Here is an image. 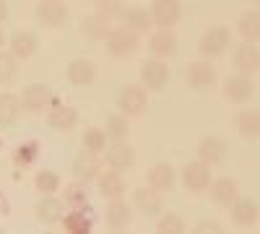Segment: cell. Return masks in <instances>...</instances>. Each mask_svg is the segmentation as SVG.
Returning a JSON list of instances; mask_svg holds the SVG:
<instances>
[{"label": "cell", "instance_id": "2", "mask_svg": "<svg viewBox=\"0 0 260 234\" xmlns=\"http://www.w3.org/2000/svg\"><path fill=\"white\" fill-rule=\"evenodd\" d=\"M232 45V31L226 26H211L201 34L198 39V50L206 55V57H216L226 52V47Z\"/></svg>", "mask_w": 260, "mask_h": 234}, {"label": "cell", "instance_id": "42", "mask_svg": "<svg viewBox=\"0 0 260 234\" xmlns=\"http://www.w3.org/2000/svg\"><path fill=\"white\" fill-rule=\"evenodd\" d=\"M110 234H130V231H122V229H115V231H110Z\"/></svg>", "mask_w": 260, "mask_h": 234}, {"label": "cell", "instance_id": "44", "mask_svg": "<svg viewBox=\"0 0 260 234\" xmlns=\"http://www.w3.org/2000/svg\"><path fill=\"white\" fill-rule=\"evenodd\" d=\"M0 234H6V229H0Z\"/></svg>", "mask_w": 260, "mask_h": 234}, {"label": "cell", "instance_id": "32", "mask_svg": "<svg viewBox=\"0 0 260 234\" xmlns=\"http://www.w3.org/2000/svg\"><path fill=\"white\" fill-rule=\"evenodd\" d=\"M104 136L107 138H115V143H122L127 136H130V122L125 115H112L107 120V127H104Z\"/></svg>", "mask_w": 260, "mask_h": 234}, {"label": "cell", "instance_id": "3", "mask_svg": "<svg viewBox=\"0 0 260 234\" xmlns=\"http://www.w3.org/2000/svg\"><path fill=\"white\" fill-rule=\"evenodd\" d=\"M167 81H169V65L161 60H146L143 65H141V83H143V91H159L167 86Z\"/></svg>", "mask_w": 260, "mask_h": 234}, {"label": "cell", "instance_id": "36", "mask_svg": "<svg viewBox=\"0 0 260 234\" xmlns=\"http://www.w3.org/2000/svg\"><path fill=\"white\" fill-rule=\"evenodd\" d=\"M65 203L73 206L76 211H81L86 203H89V187H86L83 182H71L68 187H65Z\"/></svg>", "mask_w": 260, "mask_h": 234}, {"label": "cell", "instance_id": "13", "mask_svg": "<svg viewBox=\"0 0 260 234\" xmlns=\"http://www.w3.org/2000/svg\"><path fill=\"white\" fill-rule=\"evenodd\" d=\"M99 169H102V161L99 156L89 154V151H81L76 159H73V175L78 182H89V180H96L99 177Z\"/></svg>", "mask_w": 260, "mask_h": 234}, {"label": "cell", "instance_id": "41", "mask_svg": "<svg viewBox=\"0 0 260 234\" xmlns=\"http://www.w3.org/2000/svg\"><path fill=\"white\" fill-rule=\"evenodd\" d=\"M6 16H8V6L3 3V0H0V21H3Z\"/></svg>", "mask_w": 260, "mask_h": 234}, {"label": "cell", "instance_id": "9", "mask_svg": "<svg viewBox=\"0 0 260 234\" xmlns=\"http://www.w3.org/2000/svg\"><path fill=\"white\" fill-rule=\"evenodd\" d=\"M68 18V8L65 3H57V0H47V3H39L37 6V21L45 29H57L65 24Z\"/></svg>", "mask_w": 260, "mask_h": 234}, {"label": "cell", "instance_id": "5", "mask_svg": "<svg viewBox=\"0 0 260 234\" xmlns=\"http://www.w3.org/2000/svg\"><path fill=\"white\" fill-rule=\"evenodd\" d=\"M50 102H52V91H50V86H45V83H31V86H26L18 96L21 110H26V112L45 110V107H50Z\"/></svg>", "mask_w": 260, "mask_h": 234}, {"label": "cell", "instance_id": "1", "mask_svg": "<svg viewBox=\"0 0 260 234\" xmlns=\"http://www.w3.org/2000/svg\"><path fill=\"white\" fill-rule=\"evenodd\" d=\"M148 16H151V26H159V31H169L182 18V6L175 3V0H156Z\"/></svg>", "mask_w": 260, "mask_h": 234}, {"label": "cell", "instance_id": "30", "mask_svg": "<svg viewBox=\"0 0 260 234\" xmlns=\"http://www.w3.org/2000/svg\"><path fill=\"white\" fill-rule=\"evenodd\" d=\"M62 226L68 234H91V219L83 211H71L68 216H62Z\"/></svg>", "mask_w": 260, "mask_h": 234}, {"label": "cell", "instance_id": "27", "mask_svg": "<svg viewBox=\"0 0 260 234\" xmlns=\"http://www.w3.org/2000/svg\"><path fill=\"white\" fill-rule=\"evenodd\" d=\"M81 31L89 39H104L110 34V18H104L102 13H89L81 18Z\"/></svg>", "mask_w": 260, "mask_h": 234}, {"label": "cell", "instance_id": "28", "mask_svg": "<svg viewBox=\"0 0 260 234\" xmlns=\"http://www.w3.org/2000/svg\"><path fill=\"white\" fill-rule=\"evenodd\" d=\"M148 50L154 52L156 57H172L177 52V37L172 31H156L154 37L148 39Z\"/></svg>", "mask_w": 260, "mask_h": 234}, {"label": "cell", "instance_id": "11", "mask_svg": "<svg viewBox=\"0 0 260 234\" xmlns=\"http://www.w3.org/2000/svg\"><path fill=\"white\" fill-rule=\"evenodd\" d=\"M133 203L146 216H161L164 214V198H161V193H156L151 187H138L133 193Z\"/></svg>", "mask_w": 260, "mask_h": 234}, {"label": "cell", "instance_id": "24", "mask_svg": "<svg viewBox=\"0 0 260 234\" xmlns=\"http://www.w3.org/2000/svg\"><path fill=\"white\" fill-rule=\"evenodd\" d=\"M237 193H240V187H237V180L232 177H221L211 185V198L219 206H232L237 200Z\"/></svg>", "mask_w": 260, "mask_h": 234}, {"label": "cell", "instance_id": "6", "mask_svg": "<svg viewBox=\"0 0 260 234\" xmlns=\"http://www.w3.org/2000/svg\"><path fill=\"white\" fill-rule=\"evenodd\" d=\"M182 185L190 193H203L211 185V166H206L203 161H190L182 169Z\"/></svg>", "mask_w": 260, "mask_h": 234}, {"label": "cell", "instance_id": "20", "mask_svg": "<svg viewBox=\"0 0 260 234\" xmlns=\"http://www.w3.org/2000/svg\"><path fill=\"white\" fill-rule=\"evenodd\" d=\"M37 47H39V39H37V34H31V31H16V34L11 37V55H13L16 60L31 57V55L37 52Z\"/></svg>", "mask_w": 260, "mask_h": 234}, {"label": "cell", "instance_id": "35", "mask_svg": "<svg viewBox=\"0 0 260 234\" xmlns=\"http://www.w3.org/2000/svg\"><path fill=\"white\" fill-rule=\"evenodd\" d=\"M156 234H185V219L180 214H167L159 216V224H156Z\"/></svg>", "mask_w": 260, "mask_h": 234}, {"label": "cell", "instance_id": "31", "mask_svg": "<svg viewBox=\"0 0 260 234\" xmlns=\"http://www.w3.org/2000/svg\"><path fill=\"white\" fill-rule=\"evenodd\" d=\"M240 34L247 39V45H255L260 37V13L257 11H247L240 16Z\"/></svg>", "mask_w": 260, "mask_h": 234}, {"label": "cell", "instance_id": "4", "mask_svg": "<svg viewBox=\"0 0 260 234\" xmlns=\"http://www.w3.org/2000/svg\"><path fill=\"white\" fill-rule=\"evenodd\" d=\"M185 81L187 86L195 89V91H203V89H211L216 83V68L206 60H198V62H190L185 68Z\"/></svg>", "mask_w": 260, "mask_h": 234}, {"label": "cell", "instance_id": "38", "mask_svg": "<svg viewBox=\"0 0 260 234\" xmlns=\"http://www.w3.org/2000/svg\"><path fill=\"white\" fill-rule=\"evenodd\" d=\"M192 234H226V231L219 221H201V224H195Z\"/></svg>", "mask_w": 260, "mask_h": 234}, {"label": "cell", "instance_id": "23", "mask_svg": "<svg viewBox=\"0 0 260 234\" xmlns=\"http://www.w3.org/2000/svg\"><path fill=\"white\" fill-rule=\"evenodd\" d=\"M232 219L240 226H255L257 224V203L250 198H237L232 203Z\"/></svg>", "mask_w": 260, "mask_h": 234}, {"label": "cell", "instance_id": "43", "mask_svg": "<svg viewBox=\"0 0 260 234\" xmlns=\"http://www.w3.org/2000/svg\"><path fill=\"white\" fill-rule=\"evenodd\" d=\"M3 42H6V37H3V29H0V47H3Z\"/></svg>", "mask_w": 260, "mask_h": 234}, {"label": "cell", "instance_id": "25", "mask_svg": "<svg viewBox=\"0 0 260 234\" xmlns=\"http://www.w3.org/2000/svg\"><path fill=\"white\" fill-rule=\"evenodd\" d=\"M21 117V104H18V96L16 94H0V127H13Z\"/></svg>", "mask_w": 260, "mask_h": 234}, {"label": "cell", "instance_id": "39", "mask_svg": "<svg viewBox=\"0 0 260 234\" xmlns=\"http://www.w3.org/2000/svg\"><path fill=\"white\" fill-rule=\"evenodd\" d=\"M34 156H37V143L18 146V154H16V161L18 164H29V161H34Z\"/></svg>", "mask_w": 260, "mask_h": 234}, {"label": "cell", "instance_id": "18", "mask_svg": "<svg viewBox=\"0 0 260 234\" xmlns=\"http://www.w3.org/2000/svg\"><path fill=\"white\" fill-rule=\"evenodd\" d=\"M68 81L73 83V86H91V83L96 81V65L91 60H73L68 65Z\"/></svg>", "mask_w": 260, "mask_h": 234}, {"label": "cell", "instance_id": "10", "mask_svg": "<svg viewBox=\"0 0 260 234\" xmlns=\"http://www.w3.org/2000/svg\"><path fill=\"white\" fill-rule=\"evenodd\" d=\"M104 161L112 166V172L120 175L122 169H130L136 164V151H133V146H127L125 141L122 143H112V146H107Z\"/></svg>", "mask_w": 260, "mask_h": 234}, {"label": "cell", "instance_id": "7", "mask_svg": "<svg viewBox=\"0 0 260 234\" xmlns=\"http://www.w3.org/2000/svg\"><path fill=\"white\" fill-rule=\"evenodd\" d=\"M146 91L141 86H125L120 94H117V107L122 110L125 117H136V115H143L146 110Z\"/></svg>", "mask_w": 260, "mask_h": 234}, {"label": "cell", "instance_id": "40", "mask_svg": "<svg viewBox=\"0 0 260 234\" xmlns=\"http://www.w3.org/2000/svg\"><path fill=\"white\" fill-rule=\"evenodd\" d=\"M96 13H102L104 18H112V16H122V6L120 3H99V8H96Z\"/></svg>", "mask_w": 260, "mask_h": 234}, {"label": "cell", "instance_id": "26", "mask_svg": "<svg viewBox=\"0 0 260 234\" xmlns=\"http://www.w3.org/2000/svg\"><path fill=\"white\" fill-rule=\"evenodd\" d=\"M122 21H125L122 29L130 31V34H143V31L151 29V16H148L146 8H127V11H122Z\"/></svg>", "mask_w": 260, "mask_h": 234}, {"label": "cell", "instance_id": "12", "mask_svg": "<svg viewBox=\"0 0 260 234\" xmlns=\"http://www.w3.org/2000/svg\"><path fill=\"white\" fill-rule=\"evenodd\" d=\"M252 91H255V86H252L250 76H240V73H234V76H229V78H226V83H224V96H226L229 102H234V104L247 102V99L252 96Z\"/></svg>", "mask_w": 260, "mask_h": 234}, {"label": "cell", "instance_id": "8", "mask_svg": "<svg viewBox=\"0 0 260 234\" xmlns=\"http://www.w3.org/2000/svg\"><path fill=\"white\" fill-rule=\"evenodd\" d=\"M104 39H107V50H110V55H115V57L133 55L138 50V37L125 31V29H110V34H107Z\"/></svg>", "mask_w": 260, "mask_h": 234}, {"label": "cell", "instance_id": "16", "mask_svg": "<svg viewBox=\"0 0 260 234\" xmlns=\"http://www.w3.org/2000/svg\"><path fill=\"white\" fill-rule=\"evenodd\" d=\"M175 169H172V164L167 161H159L148 169V187L156 190V193H164V190H172L175 187Z\"/></svg>", "mask_w": 260, "mask_h": 234}, {"label": "cell", "instance_id": "15", "mask_svg": "<svg viewBox=\"0 0 260 234\" xmlns=\"http://www.w3.org/2000/svg\"><path fill=\"white\" fill-rule=\"evenodd\" d=\"M96 187H99V195L102 198H110V200H120L122 195H125V177L122 175H117V172H104V175H99L96 177Z\"/></svg>", "mask_w": 260, "mask_h": 234}, {"label": "cell", "instance_id": "29", "mask_svg": "<svg viewBox=\"0 0 260 234\" xmlns=\"http://www.w3.org/2000/svg\"><path fill=\"white\" fill-rule=\"evenodd\" d=\"M234 127H237V130H240V136H245V138H257V133H260V115H257L255 110H245V112L237 115Z\"/></svg>", "mask_w": 260, "mask_h": 234}, {"label": "cell", "instance_id": "22", "mask_svg": "<svg viewBox=\"0 0 260 234\" xmlns=\"http://www.w3.org/2000/svg\"><path fill=\"white\" fill-rule=\"evenodd\" d=\"M104 219L107 224H110V229H125L130 224V219H133V211H130V206L120 198V200H110V206H107L104 211Z\"/></svg>", "mask_w": 260, "mask_h": 234}, {"label": "cell", "instance_id": "17", "mask_svg": "<svg viewBox=\"0 0 260 234\" xmlns=\"http://www.w3.org/2000/svg\"><path fill=\"white\" fill-rule=\"evenodd\" d=\"M47 122H50V127H55V130L68 133L78 125V112H76V107H71V104H57V107L50 110Z\"/></svg>", "mask_w": 260, "mask_h": 234}, {"label": "cell", "instance_id": "37", "mask_svg": "<svg viewBox=\"0 0 260 234\" xmlns=\"http://www.w3.org/2000/svg\"><path fill=\"white\" fill-rule=\"evenodd\" d=\"M34 185L42 195H52L55 190H60V175L52 172V169H42V172L34 177Z\"/></svg>", "mask_w": 260, "mask_h": 234}, {"label": "cell", "instance_id": "33", "mask_svg": "<svg viewBox=\"0 0 260 234\" xmlns=\"http://www.w3.org/2000/svg\"><path fill=\"white\" fill-rule=\"evenodd\" d=\"M104 148H107V136H104L102 127H86V133H83V151L99 156Z\"/></svg>", "mask_w": 260, "mask_h": 234}, {"label": "cell", "instance_id": "19", "mask_svg": "<svg viewBox=\"0 0 260 234\" xmlns=\"http://www.w3.org/2000/svg\"><path fill=\"white\" fill-rule=\"evenodd\" d=\"M234 68L240 71V76H247V73H255L257 71V65H260V52H257V47L255 45H240L234 50Z\"/></svg>", "mask_w": 260, "mask_h": 234}, {"label": "cell", "instance_id": "14", "mask_svg": "<svg viewBox=\"0 0 260 234\" xmlns=\"http://www.w3.org/2000/svg\"><path fill=\"white\" fill-rule=\"evenodd\" d=\"M198 161H203L206 166H211V164H216V161H221L224 156H226V143L219 138V136H206V138H201V143H198Z\"/></svg>", "mask_w": 260, "mask_h": 234}, {"label": "cell", "instance_id": "21", "mask_svg": "<svg viewBox=\"0 0 260 234\" xmlns=\"http://www.w3.org/2000/svg\"><path fill=\"white\" fill-rule=\"evenodd\" d=\"M34 214H37V219H39L42 224H57V221H62V216H65V206H62L57 198L47 195V198H42V200L34 206Z\"/></svg>", "mask_w": 260, "mask_h": 234}, {"label": "cell", "instance_id": "34", "mask_svg": "<svg viewBox=\"0 0 260 234\" xmlns=\"http://www.w3.org/2000/svg\"><path fill=\"white\" fill-rule=\"evenodd\" d=\"M18 76V60L11 52L0 50V86H11Z\"/></svg>", "mask_w": 260, "mask_h": 234}]
</instances>
